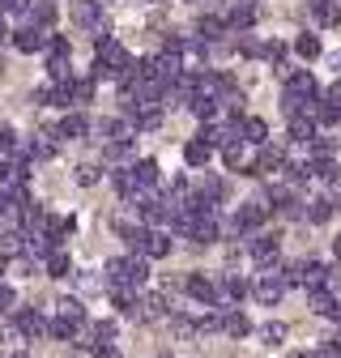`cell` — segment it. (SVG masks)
<instances>
[{
    "label": "cell",
    "instance_id": "1",
    "mask_svg": "<svg viewBox=\"0 0 341 358\" xmlns=\"http://www.w3.org/2000/svg\"><path fill=\"white\" fill-rule=\"evenodd\" d=\"M128 64H133V56H128V48L119 38H99L94 43V77H111V81H119L124 73H128Z\"/></svg>",
    "mask_w": 341,
    "mask_h": 358
},
{
    "label": "cell",
    "instance_id": "2",
    "mask_svg": "<svg viewBox=\"0 0 341 358\" xmlns=\"http://www.w3.org/2000/svg\"><path fill=\"white\" fill-rule=\"evenodd\" d=\"M150 278V268H145V260L141 256H111L107 260V273H103V286H141Z\"/></svg>",
    "mask_w": 341,
    "mask_h": 358
},
{
    "label": "cell",
    "instance_id": "3",
    "mask_svg": "<svg viewBox=\"0 0 341 358\" xmlns=\"http://www.w3.org/2000/svg\"><path fill=\"white\" fill-rule=\"evenodd\" d=\"M333 278H328V264L324 260H294V286H307V290H316V286H328Z\"/></svg>",
    "mask_w": 341,
    "mask_h": 358
},
{
    "label": "cell",
    "instance_id": "4",
    "mask_svg": "<svg viewBox=\"0 0 341 358\" xmlns=\"http://www.w3.org/2000/svg\"><path fill=\"white\" fill-rule=\"evenodd\" d=\"M282 77H286V94L290 99H316L320 94V85H316V77L307 69H282Z\"/></svg>",
    "mask_w": 341,
    "mask_h": 358
},
{
    "label": "cell",
    "instance_id": "5",
    "mask_svg": "<svg viewBox=\"0 0 341 358\" xmlns=\"http://www.w3.org/2000/svg\"><path fill=\"white\" fill-rule=\"evenodd\" d=\"M265 217H269V201H243V205L235 209V222H231V227H235V231H256Z\"/></svg>",
    "mask_w": 341,
    "mask_h": 358
},
{
    "label": "cell",
    "instance_id": "6",
    "mask_svg": "<svg viewBox=\"0 0 341 358\" xmlns=\"http://www.w3.org/2000/svg\"><path fill=\"white\" fill-rule=\"evenodd\" d=\"M247 252H252V260L261 264V268H277L282 243H277V235H256V239H247Z\"/></svg>",
    "mask_w": 341,
    "mask_h": 358
},
{
    "label": "cell",
    "instance_id": "7",
    "mask_svg": "<svg viewBox=\"0 0 341 358\" xmlns=\"http://www.w3.org/2000/svg\"><path fill=\"white\" fill-rule=\"evenodd\" d=\"M222 162H226L231 171H239V175H256V150L243 145V141H231V145L222 150Z\"/></svg>",
    "mask_w": 341,
    "mask_h": 358
},
{
    "label": "cell",
    "instance_id": "8",
    "mask_svg": "<svg viewBox=\"0 0 341 358\" xmlns=\"http://www.w3.org/2000/svg\"><path fill=\"white\" fill-rule=\"evenodd\" d=\"M94 132H99V141H103V145H124V141H133V137H137L128 120H99Z\"/></svg>",
    "mask_w": 341,
    "mask_h": 358
},
{
    "label": "cell",
    "instance_id": "9",
    "mask_svg": "<svg viewBox=\"0 0 341 358\" xmlns=\"http://www.w3.org/2000/svg\"><path fill=\"white\" fill-rule=\"evenodd\" d=\"M137 256L141 260H162V256H170V235L166 231H141V248H137Z\"/></svg>",
    "mask_w": 341,
    "mask_h": 358
},
{
    "label": "cell",
    "instance_id": "10",
    "mask_svg": "<svg viewBox=\"0 0 341 358\" xmlns=\"http://www.w3.org/2000/svg\"><path fill=\"white\" fill-rule=\"evenodd\" d=\"M77 22L94 38H107V17H103V5H94V0H77Z\"/></svg>",
    "mask_w": 341,
    "mask_h": 358
},
{
    "label": "cell",
    "instance_id": "11",
    "mask_svg": "<svg viewBox=\"0 0 341 358\" xmlns=\"http://www.w3.org/2000/svg\"><path fill=\"white\" fill-rule=\"evenodd\" d=\"M222 26H226L231 34H247V30L256 26V9L247 5V0H235V5L226 9V17H222Z\"/></svg>",
    "mask_w": 341,
    "mask_h": 358
},
{
    "label": "cell",
    "instance_id": "12",
    "mask_svg": "<svg viewBox=\"0 0 341 358\" xmlns=\"http://www.w3.org/2000/svg\"><path fill=\"white\" fill-rule=\"evenodd\" d=\"M128 115H133V120H128V124H133V132L137 128L141 132H154L162 124V103H133V107H128Z\"/></svg>",
    "mask_w": 341,
    "mask_h": 358
},
{
    "label": "cell",
    "instance_id": "13",
    "mask_svg": "<svg viewBox=\"0 0 341 358\" xmlns=\"http://www.w3.org/2000/svg\"><path fill=\"white\" fill-rule=\"evenodd\" d=\"M337 196H341V192L333 188L328 196H312V201H303V217L312 222V227H320V222H328V217H333V209H337Z\"/></svg>",
    "mask_w": 341,
    "mask_h": 358
},
{
    "label": "cell",
    "instance_id": "14",
    "mask_svg": "<svg viewBox=\"0 0 341 358\" xmlns=\"http://www.w3.org/2000/svg\"><path fill=\"white\" fill-rule=\"evenodd\" d=\"M30 158H56L60 154V132L56 128H38L34 137H30V150H26Z\"/></svg>",
    "mask_w": 341,
    "mask_h": 358
},
{
    "label": "cell",
    "instance_id": "15",
    "mask_svg": "<svg viewBox=\"0 0 341 358\" xmlns=\"http://www.w3.org/2000/svg\"><path fill=\"white\" fill-rule=\"evenodd\" d=\"M252 294L261 299L265 307H273V303H282V294H286V282H282V278L273 273V268H265V278H261V282L252 286Z\"/></svg>",
    "mask_w": 341,
    "mask_h": 358
},
{
    "label": "cell",
    "instance_id": "16",
    "mask_svg": "<svg viewBox=\"0 0 341 358\" xmlns=\"http://www.w3.org/2000/svg\"><path fill=\"white\" fill-rule=\"evenodd\" d=\"M307 294H312V311H316V316L341 320V299L333 294V286H316V290H307Z\"/></svg>",
    "mask_w": 341,
    "mask_h": 358
},
{
    "label": "cell",
    "instance_id": "17",
    "mask_svg": "<svg viewBox=\"0 0 341 358\" xmlns=\"http://www.w3.org/2000/svg\"><path fill=\"white\" fill-rule=\"evenodd\" d=\"M77 231V217L68 213V217H60V213H48V222H43V235L52 239V248H64V239Z\"/></svg>",
    "mask_w": 341,
    "mask_h": 358
},
{
    "label": "cell",
    "instance_id": "18",
    "mask_svg": "<svg viewBox=\"0 0 341 358\" xmlns=\"http://www.w3.org/2000/svg\"><path fill=\"white\" fill-rule=\"evenodd\" d=\"M56 22V0H34V5H26V26L30 30H48Z\"/></svg>",
    "mask_w": 341,
    "mask_h": 358
},
{
    "label": "cell",
    "instance_id": "19",
    "mask_svg": "<svg viewBox=\"0 0 341 358\" xmlns=\"http://www.w3.org/2000/svg\"><path fill=\"white\" fill-rule=\"evenodd\" d=\"M166 316V299L162 294H141L133 307V320H162Z\"/></svg>",
    "mask_w": 341,
    "mask_h": 358
},
{
    "label": "cell",
    "instance_id": "20",
    "mask_svg": "<svg viewBox=\"0 0 341 358\" xmlns=\"http://www.w3.org/2000/svg\"><path fill=\"white\" fill-rule=\"evenodd\" d=\"M56 132H60V141H77V137H85V132H90V120H85L81 111H68V115L56 124Z\"/></svg>",
    "mask_w": 341,
    "mask_h": 358
},
{
    "label": "cell",
    "instance_id": "21",
    "mask_svg": "<svg viewBox=\"0 0 341 358\" xmlns=\"http://www.w3.org/2000/svg\"><path fill=\"white\" fill-rule=\"evenodd\" d=\"M239 141H243V145H265V141H269V128H265V120H256V115L239 120Z\"/></svg>",
    "mask_w": 341,
    "mask_h": 358
},
{
    "label": "cell",
    "instance_id": "22",
    "mask_svg": "<svg viewBox=\"0 0 341 358\" xmlns=\"http://www.w3.org/2000/svg\"><path fill=\"white\" fill-rule=\"evenodd\" d=\"M43 273H48V278H68V273H73L68 252H64V248H52L48 256H43Z\"/></svg>",
    "mask_w": 341,
    "mask_h": 358
},
{
    "label": "cell",
    "instance_id": "23",
    "mask_svg": "<svg viewBox=\"0 0 341 358\" xmlns=\"http://www.w3.org/2000/svg\"><path fill=\"white\" fill-rule=\"evenodd\" d=\"M17 333H22V337H38V333H48V316H43V311H34V307L17 311Z\"/></svg>",
    "mask_w": 341,
    "mask_h": 358
},
{
    "label": "cell",
    "instance_id": "24",
    "mask_svg": "<svg viewBox=\"0 0 341 358\" xmlns=\"http://www.w3.org/2000/svg\"><path fill=\"white\" fill-rule=\"evenodd\" d=\"M196 34H201V43H205V48H213V43H218V38L226 34V26H222V17H213V13H205V17L196 22Z\"/></svg>",
    "mask_w": 341,
    "mask_h": 358
},
{
    "label": "cell",
    "instance_id": "25",
    "mask_svg": "<svg viewBox=\"0 0 341 358\" xmlns=\"http://www.w3.org/2000/svg\"><path fill=\"white\" fill-rule=\"evenodd\" d=\"M43 34H48V30H30V26H26V30L13 34V48H17L22 56H34V52H43Z\"/></svg>",
    "mask_w": 341,
    "mask_h": 358
},
{
    "label": "cell",
    "instance_id": "26",
    "mask_svg": "<svg viewBox=\"0 0 341 358\" xmlns=\"http://www.w3.org/2000/svg\"><path fill=\"white\" fill-rule=\"evenodd\" d=\"M128 175H133L141 188H154V184H158V162H154V158H137L133 166H128Z\"/></svg>",
    "mask_w": 341,
    "mask_h": 358
},
{
    "label": "cell",
    "instance_id": "27",
    "mask_svg": "<svg viewBox=\"0 0 341 358\" xmlns=\"http://www.w3.org/2000/svg\"><path fill=\"white\" fill-rule=\"evenodd\" d=\"M307 5H312L316 26H337L341 22V5H333V0H307Z\"/></svg>",
    "mask_w": 341,
    "mask_h": 358
},
{
    "label": "cell",
    "instance_id": "28",
    "mask_svg": "<svg viewBox=\"0 0 341 358\" xmlns=\"http://www.w3.org/2000/svg\"><path fill=\"white\" fill-rule=\"evenodd\" d=\"M184 290H188V294H192L196 303H209V307H213V282H209L205 273H188Z\"/></svg>",
    "mask_w": 341,
    "mask_h": 358
},
{
    "label": "cell",
    "instance_id": "29",
    "mask_svg": "<svg viewBox=\"0 0 341 358\" xmlns=\"http://www.w3.org/2000/svg\"><path fill=\"white\" fill-rule=\"evenodd\" d=\"M286 120H290V141H294V145H307V141L316 137V124H312L307 115H286Z\"/></svg>",
    "mask_w": 341,
    "mask_h": 358
},
{
    "label": "cell",
    "instance_id": "30",
    "mask_svg": "<svg viewBox=\"0 0 341 358\" xmlns=\"http://www.w3.org/2000/svg\"><path fill=\"white\" fill-rule=\"evenodd\" d=\"M17 162V132L9 124H0V166Z\"/></svg>",
    "mask_w": 341,
    "mask_h": 358
},
{
    "label": "cell",
    "instance_id": "31",
    "mask_svg": "<svg viewBox=\"0 0 341 358\" xmlns=\"http://www.w3.org/2000/svg\"><path fill=\"white\" fill-rule=\"evenodd\" d=\"M56 316L77 329V324H85V307H81L77 299H56Z\"/></svg>",
    "mask_w": 341,
    "mask_h": 358
},
{
    "label": "cell",
    "instance_id": "32",
    "mask_svg": "<svg viewBox=\"0 0 341 358\" xmlns=\"http://www.w3.org/2000/svg\"><path fill=\"white\" fill-rule=\"evenodd\" d=\"M209 158H213V150H209V145H201V141H188V145H184V162H188L192 171H205V166H209Z\"/></svg>",
    "mask_w": 341,
    "mask_h": 358
},
{
    "label": "cell",
    "instance_id": "33",
    "mask_svg": "<svg viewBox=\"0 0 341 358\" xmlns=\"http://www.w3.org/2000/svg\"><path fill=\"white\" fill-rule=\"evenodd\" d=\"M94 99V77H73L68 81V103H90Z\"/></svg>",
    "mask_w": 341,
    "mask_h": 358
},
{
    "label": "cell",
    "instance_id": "34",
    "mask_svg": "<svg viewBox=\"0 0 341 358\" xmlns=\"http://www.w3.org/2000/svg\"><path fill=\"white\" fill-rule=\"evenodd\" d=\"M222 329H226L231 337H247V333H252V320L243 316V311H222Z\"/></svg>",
    "mask_w": 341,
    "mask_h": 358
},
{
    "label": "cell",
    "instance_id": "35",
    "mask_svg": "<svg viewBox=\"0 0 341 358\" xmlns=\"http://www.w3.org/2000/svg\"><path fill=\"white\" fill-rule=\"evenodd\" d=\"M111 290V303L124 311V316H133V307H137V290L133 286H107Z\"/></svg>",
    "mask_w": 341,
    "mask_h": 358
},
{
    "label": "cell",
    "instance_id": "36",
    "mask_svg": "<svg viewBox=\"0 0 341 358\" xmlns=\"http://www.w3.org/2000/svg\"><path fill=\"white\" fill-rule=\"evenodd\" d=\"M141 231H145V227H133V222H124V217L115 222V235H119L128 248H133V256H137V248H141Z\"/></svg>",
    "mask_w": 341,
    "mask_h": 358
},
{
    "label": "cell",
    "instance_id": "37",
    "mask_svg": "<svg viewBox=\"0 0 341 358\" xmlns=\"http://www.w3.org/2000/svg\"><path fill=\"white\" fill-rule=\"evenodd\" d=\"M294 52L303 56V60H316L324 48H320V38H316V34H298V38H294Z\"/></svg>",
    "mask_w": 341,
    "mask_h": 358
},
{
    "label": "cell",
    "instance_id": "38",
    "mask_svg": "<svg viewBox=\"0 0 341 358\" xmlns=\"http://www.w3.org/2000/svg\"><path fill=\"white\" fill-rule=\"evenodd\" d=\"M303 175L320 179V184H333V179H337V166H333V158H328V162H307V166H303Z\"/></svg>",
    "mask_w": 341,
    "mask_h": 358
},
{
    "label": "cell",
    "instance_id": "39",
    "mask_svg": "<svg viewBox=\"0 0 341 358\" xmlns=\"http://www.w3.org/2000/svg\"><path fill=\"white\" fill-rule=\"evenodd\" d=\"M0 256H5V260L22 256V231H9V235H0Z\"/></svg>",
    "mask_w": 341,
    "mask_h": 358
},
{
    "label": "cell",
    "instance_id": "40",
    "mask_svg": "<svg viewBox=\"0 0 341 358\" xmlns=\"http://www.w3.org/2000/svg\"><path fill=\"white\" fill-rule=\"evenodd\" d=\"M239 52L256 60V56H265V43H261V38H256V34H239Z\"/></svg>",
    "mask_w": 341,
    "mask_h": 358
},
{
    "label": "cell",
    "instance_id": "41",
    "mask_svg": "<svg viewBox=\"0 0 341 358\" xmlns=\"http://www.w3.org/2000/svg\"><path fill=\"white\" fill-rule=\"evenodd\" d=\"M77 184H81V188L99 184V166H94V162H81V166H77Z\"/></svg>",
    "mask_w": 341,
    "mask_h": 358
},
{
    "label": "cell",
    "instance_id": "42",
    "mask_svg": "<svg viewBox=\"0 0 341 358\" xmlns=\"http://www.w3.org/2000/svg\"><path fill=\"white\" fill-rule=\"evenodd\" d=\"M261 341L282 345V341H286V324H265V329H261Z\"/></svg>",
    "mask_w": 341,
    "mask_h": 358
},
{
    "label": "cell",
    "instance_id": "43",
    "mask_svg": "<svg viewBox=\"0 0 341 358\" xmlns=\"http://www.w3.org/2000/svg\"><path fill=\"white\" fill-rule=\"evenodd\" d=\"M30 103H38V107H52V103H56V85H38L34 94H30Z\"/></svg>",
    "mask_w": 341,
    "mask_h": 358
},
{
    "label": "cell",
    "instance_id": "44",
    "mask_svg": "<svg viewBox=\"0 0 341 358\" xmlns=\"http://www.w3.org/2000/svg\"><path fill=\"white\" fill-rule=\"evenodd\" d=\"M48 333H52V337H60V341H68V337H73V333H77V329H73V324H68V320H60V316H56V320H52V324H48Z\"/></svg>",
    "mask_w": 341,
    "mask_h": 358
},
{
    "label": "cell",
    "instance_id": "45",
    "mask_svg": "<svg viewBox=\"0 0 341 358\" xmlns=\"http://www.w3.org/2000/svg\"><path fill=\"white\" fill-rule=\"evenodd\" d=\"M265 60H269V64H282V60H286V43H277V38L265 43Z\"/></svg>",
    "mask_w": 341,
    "mask_h": 358
},
{
    "label": "cell",
    "instance_id": "46",
    "mask_svg": "<svg viewBox=\"0 0 341 358\" xmlns=\"http://www.w3.org/2000/svg\"><path fill=\"white\" fill-rule=\"evenodd\" d=\"M107 158H111V162H128V158H133V141H124V145H107Z\"/></svg>",
    "mask_w": 341,
    "mask_h": 358
},
{
    "label": "cell",
    "instance_id": "47",
    "mask_svg": "<svg viewBox=\"0 0 341 358\" xmlns=\"http://www.w3.org/2000/svg\"><path fill=\"white\" fill-rule=\"evenodd\" d=\"M0 311H17V290L13 286H0Z\"/></svg>",
    "mask_w": 341,
    "mask_h": 358
},
{
    "label": "cell",
    "instance_id": "48",
    "mask_svg": "<svg viewBox=\"0 0 341 358\" xmlns=\"http://www.w3.org/2000/svg\"><path fill=\"white\" fill-rule=\"evenodd\" d=\"M320 99H324V103H333V107H341V77H337V81H333V85L324 90Z\"/></svg>",
    "mask_w": 341,
    "mask_h": 358
},
{
    "label": "cell",
    "instance_id": "49",
    "mask_svg": "<svg viewBox=\"0 0 341 358\" xmlns=\"http://www.w3.org/2000/svg\"><path fill=\"white\" fill-rule=\"evenodd\" d=\"M9 38H13V30H9V22H5V17H0V43H9Z\"/></svg>",
    "mask_w": 341,
    "mask_h": 358
},
{
    "label": "cell",
    "instance_id": "50",
    "mask_svg": "<svg viewBox=\"0 0 341 358\" xmlns=\"http://www.w3.org/2000/svg\"><path fill=\"white\" fill-rule=\"evenodd\" d=\"M94 358H115V345H99V354Z\"/></svg>",
    "mask_w": 341,
    "mask_h": 358
},
{
    "label": "cell",
    "instance_id": "51",
    "mask_svg": "<svg viewBox=\"0 0 341 358\" xmlns=\"http://www.w3.org/2000/svg\"><path fill=\"white\" fill-rule=\"evenodd\" d=\"M333 256H337V260H341V235H337V239H333Z\"/></svg>",
    "mask_w": 341,
    "mask_h": 358
},
{
    "label": "cell",
    "instance_id": "52",
    "mask_svg": "<svg viewBox=\"0 0 341 358\" xmlns=\"http://www.w3.org/2000/svg\"><path fill=\"white\" fill-rule=\"evenodd\" d=\"M333 64H337V73H341V52H337V56H333Z\"/></svg>",
    "mask_w": 341,
    "mask_h": 358
},
{
    "label": "cell",
    "instance_id": "53",
    "mask_svg": "<svg viewBox=\"0 0 341 358\" xmlns=\"http://www.w3.org/2000/svg\"><path fill=\"white\" fill-rule=\"evenodd\" d=\"M13 358H30V354H26V350H17V354H13Z\"/></svg>",
    "mask_w": 341,
    "mask_h": 358
},
{
    "label": "cell",
    "instance_id": "54",
    "mask_svg": "<svg viewBox=\"0 0 341 358\" xmlns=\"http://www.w3.org/2000/svg\"><path fill=\"white\" fill-rule=\"evenodd\" d=\"M333 5H341V0H333Z\"/></svg>",
    "mask_w": 341,
    "mask_h": 358
}]
</instances>
